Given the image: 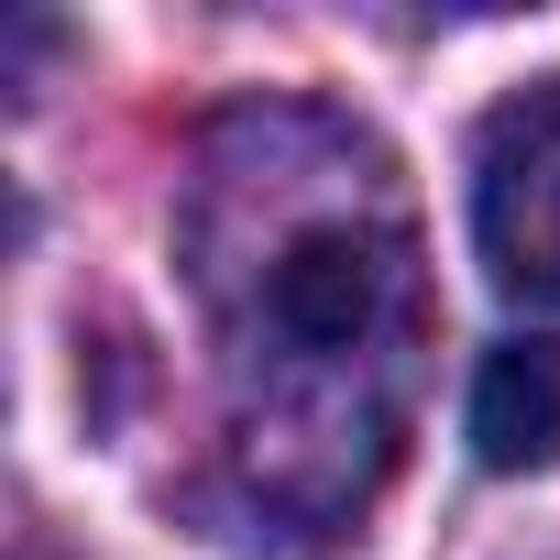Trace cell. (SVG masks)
I'll list each match as a JSON object with an SVG mask.
<instances>
[{
  "instance_id": "cell-1",
  "label": "cell",
  "mask_w": 560,
  "mask_h": 560,
  "mask_svg": "<svg viewBox=\"0 0 560 560\" xmlns=\"http://www.w3.org/2000/svg\"><path fill=\"white\" fill-rule=\"evenodd\" d=\"M187 264L253 494L319 527L363 516L429 319L396 154L330 110H231L187 187Z\"/></svg>"
},
{
  "instance_id": "cell-2",
  "label": "cell",
  "mask_w": 560,
  "mask_h": 560,
  "mask_svg": "<svg viewBox=\"0 0 560 560\" xmlns=\"http://www.w3.org/2000/svg\"><path fill=\"white\" fill-rule=\"evenodd\" d=\"M472 253L505 298L560 308V78L483 110V132H472Z\"/></svg>"
},
{
  "instance_id": "cell-3",
  "label": "cell",
  "mask_w": 560,
  "mask_h": 560,
  "mask_svg": "<svg viewBox=\"0 0 560 560\" xmlns=\"http://www.w3.org/2000/svg\"><path fill=\"white\" fill-rule=\"evenodd\" d=\"M472 462L483 472H560V330H516L472 374Z\"/></svg>"
}]
</instances>
